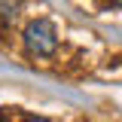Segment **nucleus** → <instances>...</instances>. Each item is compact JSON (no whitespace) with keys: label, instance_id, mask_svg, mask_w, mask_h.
I'll use <instances>...</instances> for the list:
<instances>
[{"label":"nucleus","instance_id":"obj_1","mask_svg":"<svg viewBox=\"0 0 122 122\" xmlns=\"http://www.w3.org/2000/svg\"><path fill=\"white\" fill-rule=\"evenodd\" d=\"M21 40H25V49H28L30 58H52L58 52V30L46 18L30 21L25 28V34H21Z\"/></svg>","mask_w":122,"mask_h":122},{"label":"nucleus","instance_id":"obj_2","mask_svg":"<svg viewBox=\"0 0 122 122\" xmlns=\"http://www.w3.org/2000/svg\"><path fill=\"white\" fill-rule=\"evenodd\" d=\"M25 0H0V21H15Z\"/></svg>","mask_w":122,"mask_h":122},{"label":"nucleus","instance_id":"obj_3","mask_svg":"<svg viewBox=\"0 0 122 122\" xmlns=\"http://www.w3.org/2000/svg\"><path fill=\"white\" fill-rule=\"evenodd\" d=\"M25 122H46V119H40V116H30V119H25Z\"/></svg>","mask_w":122,"mask_h":122},{"label":"nucleus","instance_id":"obj_4","mask_svg":"<svg viewBox=\"0 0 122 122\" xmlns=\"http://www.w3.org/2000/svg\"><path fill=\"white\" fill-rule=\"evenodd\" d=\"M110 6H122V0H110Z\"/></svg>","mask_w":122,"mask_h":122},{"label":"nucleus","instance_id":"obj_5","mask_svg":"<svg viewBox=\"0 0 122 122\" xmlns=\"http://www.w3.org/2000/svg\"><path fill=\"white\" fill-rule=\"evenodd\" d=\"M0 122H3V116H0Z\"/></svg>","mask_w":122,"mask_h":122}]
</instances>
